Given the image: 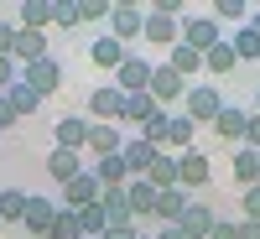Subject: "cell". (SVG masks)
I'll return each instance as SVG.
<instances>
[{
	"instance_id": "d4e9b609",
	"label": "cell",
	"mask_w": 260,
	"mask_h": 239,
	"mask_svg": "<svg viewBox=\"0 0 260 239\" xmlns=\"http://www.w3.org/2000/svg\"><path fill=\"white\" fill-rule=\"evenodd\" d=\"M167 68L177 73V78H192V73H203V57L192 52V47H182V42H177V47H167Z\"/></svg>"
},
{
	"instance_id": "b9f144b4",
	"label": "cell",
	"mask_w": 260,
	"mask_h": 239,
	"mask_svg": "<svg viewBox=\"0 0 260 239\" xmlns=\"http://www.w3.org/2000/svg\"><path fill=\"white\" fill-rule=\"evenodd\" d=\"M245 146L260 151V115H250V125H245Z\"/></svg>"
},
{
	"instance_id": "603a6c76",
	"label": "cell",
	"mask_w": 260,
	"mask_h": 239,
	"mask_svg": "<svg viewBox=\"0 0 260 239\" xmlns=\"http://www.w3.org/2000/svg\"><path fill=\"white\" fill-rule=\"evenodd\" d=\"M187 203H192V198H187L182 187H167V192H156V213H151V219H156V224H177Z\"/></svg>"
},
{
	"instance_id": "8992f818",
	"label": "cell",
	"mask_w": 260,
	"mask_h": 239,
	"mask_svg": "<svg viewBox=\"0 0 260 239\" xmlns=\"http://www.w3.org/2000/svg\"><path fill=\"white\" fill-rule=\"evenodd\" d=\"M57 208H62V203L26 192V213H21V229H26L31 239H47V234H52V219H57Z\"/></svg>"
},
{
	"instance_id": "1f68e13d",
	"label": "cell",
	"mask_w": 260,
	"mask_h": 239,
	"mask_svg": "<svg viewBox=\"0 0 260 239\" xmlns=\"http://www.w3.org/2000/svg\"><path fill=\"white\" fill-rule=\"evenodd\" d=\"M26 213V192L21 187H0V224H21Z\"/></svg>"
},
{
	"instance_id": "7a4b0ae2",
	"label": "cell",
	"mask_w": 260,
	"mask_h": 239,
	"mask_svg": "<svg viewBox=\"0 0 260 239\" xmlns=\"http://www.w3.org/2000/svg\"><path fill=\"white\" fill-rule=\"evenodd\" d=\"M177 26H182V47H192L198 57H203L208 47H219V42H224V31H219V21H213V16H187V11H182Z\"/></svg>"
},
{
	"instance_id": "836d02e7",
	"label": "cell",
	"mask_w": 260,
	"mask_h": 239,
	"mask_svg": "<svg viewBox=\"0 0 260 239\" xmlns=\"http://www.w3.org/2000/svg\"><path fill=\"white\" fill-rule=\"evenodd\" d=\"M47 239H83L78 213H73V208H57V219H52V234H47Z\"/></svg>"
},
{
	"instance_id": "30bf717a",
	"label": "cell",
	"mask_w": 260,
	"mask_h": 239,
	"mask_svg": "<svg viewBox=\"0 0 260 239\" xmlns=\"http://www.w3.org/2000/svg\"><path fill=\"white\" fill-rule=\"evenodd\" d=\"M99 192H104V187H99V177L83 166L73 182H62V208H89V203H99Z\"/></svg>"
},
{
	"instance_id": "e575fe53",
	"label": "cell",
	"mask_w": 260,
	"mask_h": 239,
	"mask_svg": "<svg viewBox=\"0 0 260 239\" xmlns=\"http://www.w3.org/2000/svg\"><path fill=\"white\" fill-rule=\"evenodd\" d=\"M208 16H213V21H240V26H245V21H250V6H245V0H213Z\"/></svg>"
},
{
	"instance_id": "d6a6232c",
	"label": "cell",
	"mask_w": 260,
	"mask_h": 239,
	"mask_svg": "<svg viewBox=\"0 0 260 239\" xmlns=\"http://www.w3.org/2000/svg\"><path fill=\"white\" fill-rule=\"evenodd\" d=\"M78 213V229H83V239H99L104 229H110V224H104V208L99 203H89V208H73Z\"/></svg>"
},
{
	"instance_id": "681fc988",
	"label": "cell",
	"mask_w": 260,
	"mask_h": 239,
	"mask_svg": "<svg viewBox=\"0 0 260 239\" xmlns=\"http://www.w3.org/2000/svg\"><path fill=\"white\" fill-rule=\"evenodd\" d=\"M136 239H151V234H136Z\"/></svg>"
},
{
	"instance_id": "ee69618b",
	"label": "cell",
	"mask_w": 260,
	"mask_h": 239,
	"mask_svg": "<svg viewBox=\"0 0 260 239\" xmlns=\"http://www.w3.org/2000/svg\"><path fill=\"white\" fill-rule=\"evenodd\" d=\"M151 239H187V234H182L177 224H161V229H156V234H151Z\"/></svg>"
},
{
	"instance_id": "d6986e66",
	"label": "cell",
	"mask_w": 260,
	"mask_h": 239,
	"mask_svg": "<svg viewBox=\"0 0 260 239\" xmlns=\"http://www.w3.org/2000/svg\"><path fill=\"white\" fill-rule=\"evenodd\" d=\"M229 172H234V182H240V192H245V187H255V182H260V151H250V146H234V161H229Z\"/></svg>"
},
{
	"instance_id": "ffe728a7",
	"label": "cell",
	"mask_w": 260,
	"mask_h": 239,
	"mask_svg": "<svg viewBox=\"0 0 260 239\" xmlns=\"http://www.w3.org/2000/svg\"><path fill=\"white\" fill-rule=\"evenodd\" d=\"M16 26H21V31H47V26H52V0H21Z\"/></svg>"
},
{
	"instance_id": "7c38bea8",
	"label": "cell",
	"mask_w": 260,
	"mask_h": 239,
	"mask_svg": "<svg viewBox=\"0 0 260 239\" xmlns=\"http://www.w3.org/2000/svg\"><path fill=\"white\" fill-rule=\"evenodd\" d=\"M120 146H125V125H89V156L104 161V156H120Z\"/></svg>"
},
{
	"instance_id": "d590c367",
	"label": "cell",
	"mask_w": 260,
	"mask_h": 239,
	"mask_svg": "<svg viewBox=\"0 0 260 239\" xmlns=\"http://www.w3.org/2000/svg\"><path fill=\"white\" fill-rule=\"evenodd\" d=\"M52 26H62V31L78 26V6L73 0H52Z\"/></svg>"
},
{
	"instance_id": "bcb514c9",
	"label": "cell",
	"mask_w": 260,
	"mask_h": 239,
	"mask_svg": "<svg viewBox=\"0 0 260 239\" xmlns=\"http://www.w3.org/2000/svg\"><path fill=\"white\" fill-rule=\"evenodd\" d=\"M240 239H260V224H250V219H240Z\"/></svg>"
},
{
	"instance_id": "83f0119b",
	"label": "cell",
	"mask_w": 260,
	"mask_h": 239,
	"mask_svg": "<svg viewBox=\"0 0 260 239\" xmlns=\"http://www.w3.org/2000/svg\"><path fill=\"white\" fill-rule=\"evenodd\" d=\"M146 182L156 187V192H167V187H177V156H167V151H161V156L151 161V172H146Z\"/></svg>"
},
{
	"instance_id": "3957f363",
	"label": "cell",
	"mask_w": 260,
	"mask_h": 239,
	"mask_svg": "<svg viewBox=\"0 0 260 239\" xmlns=\"http://www.w3.org/2000/svg\"><path fill=\"white\" fill-rule=\"evenodd\" d=\"M21 83L26 89H37V99H47V94H57L62 89V62L47 52L42 62H31V68H21Z\"/></svg>"
},
{
	"instance_id": "4dcf8cb0",
	"label": "cell",
	"mask_w": 260,
	"mask_h": 239,
	"mask_svg": "<svg viewBox=\"0 0 260 239\" xmlns=\"http://www.w3.org/2000/svg\"><path fill=\"white\" fill-rule=\"evenodd\" d=\"M89 172L99 177V187H125V182H130V172H125V161H120V156H104V161H94Z\"/></svg>"
},
{
	"instance_id": "8fae6325",
	"label": "cell",
	"mask_w": 260,
	"mask_h": 239,
	"mask_svg": "<svg viewBox=\"0 0 260 239\" xmlns=\"http://www.w3.org/2000/svg\"><path fill=\"white\" fill-rule=\"evenodd\" d=\"M146 94L167 110L172 99H182V94H187V78H177V73L167 68V62H156V68H151V89H146Z\"/></svg>"
},
{
	"instance_id": "cb8c5ba5",
	"label": "cell",
	"mask_w": 260,
	"mask_h": 239,
	"mask_svg": "<svg viewBox=\"0 0 260 239\" xmlns=\"http://www.w3.org/2000/svg\"><path fill=\"white\" fill-rule=\"evenodd\" d=\"M224 42L234 47V57H240V62H260V31L250 26V21H245V26L234 31V37H224Z\"/></svg>"
},
{
	"instance_id": "52a82bcc",
	"label": "cell",
	"mask_w": 260,
	"mask_h": 239,
	"mask_svg": "<svg viewBox=\"0 0 260 239\" xmlns=\"http://www.w3.org/2000/svg\"><path fill=\"white\" fill-rule=\"evenodd\" d=\"M141 26H146V11L141 6H110V37L120 42V47H130V42H141Z\"/></svg>"
},
{
	"instance_id": "5b68a950",
	"label": "cell",
	"mask_w": 260,
	"mask_h": 239,
	"mask_svg": "<svg viewBox=\"0 0 260 239\" xmlns=\"http://www.w3.org/2000/svg\"><path fill=\"white\" fill-rule=\"evenodd\" d=\"M208 172H213V166H208V156H203L198 146L182 151V156H177V187L192 198V192H203V187H208Z\"/></svg>"
},
{
	"instance_id": "5bb4252c",
	"label": "cell",
	"mask_w": 260,
	"mask_h": 239,
	"mask_svg": "<svg viewBox=\"0 0 260 239\" xmlns=\"http://www.w3.org/2000/svg\"><path fill=\"white\" fill-rule=\"evenodd\" d=\"M141 42H156V47H177L182 42V26L161 11H146V26H141Z\"/></svg>"
},
{
	"instance_id": "8d00e7d4",
	"label": "cell",
	"mask_w": 260,
	"mask_h": 239,
	"mask_svg": "<svg viewBox=\"0 0 260 239\" xmlns=\"http://www.w3.org/2000/svg\"><path fill=\"white\" fill-rule=\"evenodd\" d=\"M78 21H110V6L104 0H78Z\"/></svg>"
},
{
	"instance_id": "f6af8a7d",
	"label": "cell",
	"mask_w": 260,
	"mask_h": 239,
	"mask_svg": "<svg viewBox=\"0 0 260 239\" xmlns=\"http://www.w3.org/2000/svg\"><path fill=\"white\" fill-rule=\"evenodd\" d=\"M6 125H16V110L6 104V94H0V130H6Z\"/></svg>"
},
{
	"instance_id": "7402d4cb",
	"label": "cell",
	"mask_w": 260,
	"mask_h": 239,
	"mask_svg": "<svg viewBox=\"0 0 260 239\" xmlns=\"http://www.w3.org/2000/svg\"><path fill=\"white\" fill-rule=\"evenodd\" d=\"M161 115V104L151 99V94H125V115H120V125H146V120H156Z\"/></svg>"
},
{
	"instance_id": "9c48e42d",
	"label": "cell",
	"mask_w": 260,
	"mask_h": 239,
	"mask_svg": "<svg viewBox=\"0 0 260 239\" xmlns=\"http://www.w3.org/2000/svg\"><path fill=\"white\" fill-rule=\"evenodd\" d=\"M213 224H219V213H213L203 198H192V203L182 208V219H177V229H182L187 239H208V234H213Z\"/></svg>"
},
{
	"instance_id": "c3c4849f",
	"label": "cell",
	"mask_w": 260,
	"mask_h": 239,
	"mask_svg": "<svg viewBox=\"0 0 260 239\" xmlns=\"http://www.w3.org/2000/svg\"><path fill=\"white\" fill-rule=\"evenodd\" d=\"M250 115H260V89H255V110H250Z\"/></svg>"
},
{
	"instance_id": "9a60e30c",
	"label": "cell",
	"mask_w": 260,
	"mask_h": 239,
	"mask_svg": "<svg viewBox=\"0 0 260 239\" xmlns=\"http://www.w3.org/2000/svg\"><path fill=\"white\" fill-rule=\"evenodd\" d=\"M89 125H94V120H83V115H62V120L52 125L57 151H83V146H89Z\"/></svg>"
},
{
	"instance_id": "ab89813d",
	"label": "cell",
	"mask_w": 260,
	"mask_h": 239,
	"mask_svg": "<svg viewBox=\"0 0 260 239\" xmlns=\"http://www.w3.org/2000/svg\"><path fill=\"white\" fill-rule=\"evenodd\" d=\"M16 78H21V68H16V62H11V57H0V94H6V89H11V83H16Z\"/></svg>"
},
{
	"instance_id": "74e56055",
	"label": "cell",
	"mask_w": 260,
	"mask_h": 239,
	"mask_svg": "<svg viewBox=\"0 0 260 239\" xmlns=\"http://www.w3.org/2000/svg\"><path fill=\"white\" fill-rule=\"evenodd\" d=\"M245 219H250V224H260V182H255V187H245Z\"/></svg>"
},
{
	"instance_id": "7bdbcfd3",
	"label": "cell",
	"mask_w": 260,
	"mask_h": 239,
	"mask_svg": "<svg viewBox=\"0 0 260 239\" xmlns=\"http://www.w3.org/2000/svg\"><path fill=\"white\" fill-rule=\"evenodd\" d=\"M136 234H141V229H136V224H125V229H104V234H99V239H136Z\"/></svg>"
},
{
	"instance_id": "277c9868",
	"label": "cell",
	"mask_w": 260,
	"mask_h": 239,
	"mask_svg": "<svg viewBox=\"0 0 260 239\" xmlns=\"http://www.w3.org/2000/svg\"><path fill=\"white\" fill-rule=\"evenodd\" d=\"M151 68H156L151 57L130 52L120 68H115V89H120V94H146V89H151Z\"/></svg>"
},
{
	"instance_id": "ba28073f",
	"label": "cell",
	"mask_w": 260,
	"mask_h": 239,
	"mask_svg": "<svg viewBox=\"0 0 260 239\" xmlns=\"http://www.w3.org/2000/svg\"><path fill=\"white\" fill-rule=\"evenodd\" d=\"M89 115H94V125H120V115H125V94L115 89V83H99V89L89 94Z\"/></svg>"
},
{
	"instance_id": "ac0fdd59",
	"label": "cell",
	"mask_w": 260,
	"mask_h": 239,
	"mask_svg": "<svg viewBox=\"0 0 260 239\" xmlns=\"http://www.w3.org/2000/svg\"><path fill=\"white\" fill-rule=\"evenodd\" d=\"M245 125H250V115L240 110V104H224V110H219V120H213V130H219L229 146H245Z\"/></svg>"
},
{
	"instance_id": "e0dca14e",
	"label": "cell",
	"mask_w": 260,
	"mask_h": 239,
	"mask_svg": "<svg viewBox=\"0 0 260 239\" xmlns=\"http://www.w3.org/2000/svg\"><path fill=\"white\" fill-rule=\"evenodd\" d=\"M125 198H130V219H151V213H156V187H151L146 177H130Z\"/></svg>"
},
{
	"instance_id": "7dc6e473",
	"label": "cell",
	"mask_w": 260,
	"mask_h": 239,
	"mask_svg": "<svg viewBox=\"0 0 260 239\" xmlns=\"http://www.w3.org/2000/svg\"><path fill=\"white\" fill-rule=\"evenodd\" d=\"M250 26H255V31H260V11H250Z\"/></svg>"
},
{
	"instance_id": "44dd1931",
	"label": "cell",
	"mask_w": 260,
	"mask_h": 239,
	"mask_svg": "<svg viewBox=\"0 0 260 239\" xmlns=\"http://www.w3.org/2000/svg\"><path fill=\"white\" fill-rule=\"evenodd\" d=\"M130 57V47H120V42L115 37H99V42H89V62H94V68H120V62Z\"/></svg>"
},
{
	"instance_id": "2e32d148",
	"label": "cell",
	"mask_w": 260,
	"mask_h": 239,
	"mask_svg": "<svg viewBox=\"0 0 260 239\" xmlns=\"http://www.w3.org/2000/svg\"><path fill=\"white\" fill-rule=\"evenodd\" d=\"M99 208H104V224H110V229L136 224V219H130V198H125V187H104V192H99Z\"/></svg>"
},
{
	"instance_id": "f35d334b",
	"label": "cell",
	"mask_w": 260,
	"mask_h": 239,
	"mask_svg": "<svg viewBox=\"0 0 260 239\" xmlns=\"http://www.w3.org/2000/svg\"><path fill=\"white\" fill-rule=\"evenodd\" d=\"M208 239H240V219H219Z\"/></svg>"
},
{
	"instance_id": "4316f807",
	"label": "cell",
	"mask_w": 260,
	"mask_h": 239,
	"mask_svg": "<svg viewBox=\"0 0 260 239\" xmlns=\"http://www.w3.org/2000/svg\"><path fill=\"white\" fill-rule=\"evenodd\" d=\"M192 141H198V125H192L187 115H172L167 120V146L172 151H192Z\"/></svg>"
},
{
	"instance_id": "4fadbf2b",
	"label": "cell",
	"mask_w": 260,
	"mask_h": 239,
	"mask_svg": "<svg viewBox=\"0 0 260 239\" xmlns=\"http://www.w3.org/2000/svg\"><path fill=\"white\" fill-rule=\"evenodd\" d=\"M156 156H161V151H156V146H146L141 135H125V146H120V161H125V172H130V177H146Z\"/></svg>"
},
{
	"instance_id": "f1b7e54d",
	"label": "cell",
	"mask_w": 260,
	"mask_h": 239,
	"mask_svg": "<svg viewBox=\"0 0 260 239\" xmlns=\"http://www.w3.org/2000/svg\"><path fill=\"white\" fill-rule=\"evenodd\" d=\"M203 68H208L213 78H224V73H234V68H240V57H234V47H229V42H219V47H208V52H203Z\"/></svg>"
},
{
	"instance_id": "60d3db41",
	"label": "cell",
	"mask_w": 260,
	"mask_h": 239,
	"mask_svg": "<svg viewBox=\"0 0 260 239\" xmlns=\"http://www.w3.org/2000/svg\"><path fill=\"white\" fill-rule=\"evenodd\" d=\"M11 42H16V21H0V57H11Z\"/></svg>"
},
{
	"instance_id": "484cf974",
	"label": "cell",
	"mask_w": 260,
	"mask_h": 239,
	"mask_svg": "<svg viewBox=\"0 0 260 239\" xmlns=\"http://www.w3.org/2000/svg\"><path fill=\"white\" fill-rule=\"evenodd\" d=\"M6 104H11V110H16V120H26V115H37L42 110V99H37V89H26V83H11V89H6Z\"/></svg>"
},
{
	"instance_id": "f546056e",
	"label": "cell",
	"mask_w": 260,
	"mask_h": 239,
	"mask_svg": "<svg viewBox=\"0 0 260 239\" xmlns=\"http://www.w3.org/2000/svg\"><path fill=\"white\" fill-rule=\"evenodd\" d=\"M47 172H52V182H73L78 172H83V161H78V151H52Z\"/></svg>"
},
{
	"instance_id": "6da1fadb",
	"label": "cell",
	"mask_w": 260,
	"mask_h": 239,
	"mask_svg": "<svg viewBox=\"0 0 260 239\" xmlns=\"http://www.w3.org/2000/svg\"><path fill=\"white\" fill-rule=\"evenodd\" d=\"M224 110V94H219V83H187V94H182V115L192 125H213Z\"/></svg>"
}]
</instances>
